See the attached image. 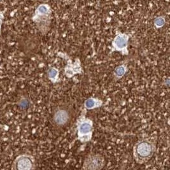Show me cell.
Instances as JSON below:
<instances>
[{"label": "cell", "instance_id": "1", "mask_svg": "<svg viewBox=\"0 0 170 170\" xmlns=\"http://www.w3.org/2000/svg\"><path fill=\"white\" fill-rule=\"evenodd\" d=\"M156 142L150 138L138 140L132 148V156L136 163L143 164L148 162L154 156Z\"/></svg>", "mask_w": 170, "mask_h": 170}, {"label": "cell", "instance_id": "2", "mask_svg": "<svg viewBox=\"0 0 170 170\" xmlns=\"http://www.w3.org/2000/svg\"><path fill=\"white\" fill-rule=\"evenodd\" d=\"M52 15V10L48 4L41 3L36 8L32 20L42 35H46L50 31Z\"/></svg>", "mask_w": 170, "mask_h": 170}, {"label": "cell", "instance_id": "3", "mask_svg": "<svg viewBox=\"0 0 170 170\" xmlns=\"http://www.w3.org/2000/svg\"><path fill=\"white\" fill-rule=\"evenodd\" d=\"M87 110L84 109L77 121L78 140L82 143L90 142L94 132V122L90 118L86 117Z\"/></svg>", "mask_w": 170, "mask_h": 170}, {"label": "cell", "instance_id": "4", "mask_svg": "<svg viewBox=\"0 0 170 170\" xmlns=\"http://www.w3.org/2000/svg\"><path fill=\"white\" fill-rule=\"evenodd\" d=\"M72 110L68 105H62L57 107L54 111L53 121L57 127H64L71 121Z\"/></svg>", "mask_w": 170, "mask_h": 170}, {"label": "cell", "instance_id": "5", "mask_svg": "<svg viewBox=\"0 0 170 170\" xmlns=\"http://www.w3.org/2000/svg\"><path fill=\"white\" fill-rule=\"evenodd\" d=\"M129 42V35L124 33L118 32L111 41V52H118L121 53V54L123 56H127L129 52V49H128Z\"/></svg>", "mask_w": 170, "mask_h": 170}, {"label": "cell", "instance_id": "6", "mask_svg": "<svg viewBox=\"0 0 170 170\" xmlns=\"http://www.w3.org/2000/svg\"><path fill=\"white\" fill-rule=\"evenodd\" d=\"M105 159L104 157L99 154H90L86 157L82 165L85 170H100L104 168Z\"/></svg>", "mask_w": 170, "mask_h": 170}, {"label": "cell", "instance_id": "7", "mask_svg": "<svg viewBox=\"0 0 170 170\" xmlns=\"http://www.w3.org/2000/svg\"><path fill=\"white\" fill-rule=\"evenodd\" d=\"M35 159L32 156L22 154L17 157L14 162L15 168L19 170H30L35 168Z\"/></svg>", "mask_w": 170, "mask_h": 170}, {"label": "cell", "instance_id": "8", "mask_svg": "<svg viewBox=\"0 0 170 170\" xmlns=\"http://www.w3.org/2000/svg\"><path fill=\"white\" fill-rule=\"evenodd\" d=\"M64 75L68 78H72L77 75H81L84 72L81 61L79 58H75L74 62L68 61L64 67Z\"/></svg>", "mask_w": 170, "mask_h": 170}, {"label": "cell", "instance_id": "9", "mask_svg": "<svg viewBox=\"0 0 170 170\" xmlns=\"http://www.w3.org/2000/svg\"><path fill=\"white\" fill-rule=\"evenodd\" d=\"M103 105V101L100 98L90 97L85 99L84 103V109L87 111L92 110L98 108H101Z\"/></svg>", "mask_w": 170, "mask_h": 170}, {"label": "cell", "instance_id": "10", "mask_svg": "<svg viewBox=\"0 0 170 170\" xmlns=\"http://www.w3.org/2000/svg\"><path fill=\"white\" fill-rule=\"evenodd\" d=\"M128 72V68L126 64H122L116 66L113 72L114 77L115 80H119L121 79L122 77L126 75Z\"/></svg>", "mask_w": 170, "mask_h": 170}, {"label": "cell", "instance_id": "11", "mask_svg": "<svg viewBox=\"0 0 170 170\" xmlns=\"http://www.w3.org/2000/svg\"><path fill=\"white\" fill-rule=\"evenodd\" d=\"M47 77L52 84H57L60 82L59 70L55 67L50 68L47 71Z\"/></svg>", "mask_w": 170, "mask_h": 170}, {"label": "cell", "instance_id": "12", "mask_svg": "<svg viewBox=\"0 0 170 170\" xmlns=\"http://www.w3.org/2000/svg\"><path fill=\"white\" fill-rule=\"evenodd\" d=\"M165 18L163 16H160L154 20V26L156 28H161L165 24Z\"/></svg>", "mask_w": 170, "mask_h": 170}, {"label": "cell", "instance_id": "13", "mask_svg": "<svg viewBox=\"0 0 170 170\" xmlns=\"http://www.w3.org/2000/svg\"><path fill=\"white\" fill-rule=\"evenodd\" d=\"M4 13H5V11L0 12V33H1V27L4 19Z\"/></svg>", "mask_w": 170, "mask_h": 170}]
</instances>
